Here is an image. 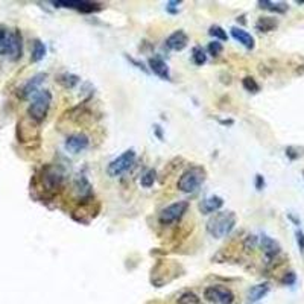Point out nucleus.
<instances>
[{"mask_svg": "<svg viewBox=\"0 0 304 304\" xmlns=\"http://www.w3.org/2000/svg\"><path fill=\"white\" fill-rule=\"evenodd\" d=\"M44 79H46V73H38V75H35L34 78H31L28 83L23 86V88L20 90V96H22L23 99H26V97L35 94L37 90H38V87L42 86V83H43Z\"/></svg>", "mask_w": 304, "mask_h": 304, "instance_id": "f8f14e48", "label": "nucleus"}, {"mask_svg": "<svg viewBox=\"0 0 304 304\" xmlns=\"http://www.w3.org/2000/svg\"><path fill=\"white\" fill-rule=\"evenodd\" d=\"M204 297L216 304H231L234 301V294L224 286H209L204 291Z\"/></svg>", "mask_w": 304, "mask_h": 304, "instance_id": "423d86ee", "label": "nucleus"}, {"mask_svg": "<svg viewBox=\"0 0 304 304\" xmlns=\"http://www.w3.org/2000/svg\"><path fill=\"white\" fill-rule=\"evenodd\" d=\"M222 206H224V199L220 196H209L206 198L204 201L199 204V210L204 213V215H209V213H215L217 212Z\"/></svg>", "mask_w": 304, "mask_h": 304, "instance_id": "ddd939ff", "label": "nucleus"}, {"mask_svg": "<svg viewBox=\"0 0 304 304\" xmlns=\"http://www.w3.org/2000/svg\"><path fill=\"white\" fill-rule=\"evenodd\" d=\"M222 50H224V47H222V43L220 42H212V43H209V47H207V52L212 55V56H219L220 53H222Z\"/></svg>", "mask_w": 304, "mask_h": 304, "instance_id": "c85d7f7f", "label": "nucleus"}, {"mask_svg": "<svg viewBox=\"0 0 304 304\" xmlns=\"http://www.w3.org/2000/svg\"><path fill=\"white\" fill-rule=\"evenodd\" d=\"M53 5L72 8V9H76L81 12H94V11L100 9V6L97 3L87 2V0H69V2H66V0H59V2H53Z\"/></svg>", "mask_w": 304, "mask_h": 304, "instance_id": "0eeeda50", "label": "nucleus"}, {"mask_svg": "<svg viewBox=\"0 0 304 304\" xmlns=\"http://www.w3.org/2000/svg\"><path fill=\"white\" fill-rule=\"evenodd\" d=\"M268 292H269V285H268V283H261V285L253 286V288L248 291V303L260 301Z\"/></svg>", "mask_w": 304, "mask_h": 304, "instance_id": "2eb2a0df", "label": "nucleus"}, {"mask_svg": "<svg viewBox=\"0 0 304 304\" xmlns=\"http://www.w3.org/2000/svg\"><path fill=\"white\" fill-rule=\"evenodd\" d=\"M259 6L263 8V9H269V11H274V12H280V14L288 11V5L286 3H274V2H269V0H260Z\"/></svg>", "mask_w": 304, "mask_h": 304, "instance_id": "412c9836", "label": "nucleus"}, {"mask_svg": "<svg viewBox=\"0 0 304 304\" xmlns=\"http://www.w3.org/2000/svg\"><path fill=\"white\" fill-rule=\"evenodd\" d=\"M46 55V46L42 40H35L34 44H32V55H31V61L32 63H38L42 61Z\"/></svg>", "mask_w": 304, "mask_h": 304, "instance_id": "f3484780", "label": "nucleus"}, {"mask_svg": "<svg viewBox=\"0 0 304 304\" xmlns=\"http://www.w3.org/2000/svg\"><path fill=\"white\" fill-rule=\"evenodd\" d=\"M231 37L239 42L242 46H245L247 49H254V38L250 32H247L245 29L242 28H231Z\"/></svg>", "mask_w": 304, "mask_h": 304, "instance_id": "4468645a", "label": "nucleus"}, {"mask_svg": "<svg viewBox=\"0 0 304 304\" xmlns=\"http://www.w3.org/2000/svg\"><path fill=\"white\" fill-rule=\"evenodd\" d=\"M50 104H52V94H50L49 90L37 91L31 105H29V108H28L29 117L35 122H43L44 117L49 113Z\"/></svg>", "mask_w": 304, "mask_h": 304, "instance_id": "7ed1b4c3", "label": "nucleus"}, {"mask_svg": "<svg viewBox=\"0 0 304 304\" xmlns=\"http://www.w3.org/2000/svg\"><path fill=\"white\" fill-rule=\"evenodd\" d=\"M75 187H76V190L78 192H81V195H90L91 193V187H90V184H88V181L84 178V176H81V179H76V184H75Z\"/></svg>", "mask_w": 304, "mask_h": 304, "instance_id": "cd10ccee", "label": "nucleus"}, {"mask_svg": "<svg viewBox=\"0 0 304 304\" xmlns=\"http://www.w3.org/2000/svg\"><path fill=\"white\" fill-rule=\"evenodd\" d=\"M187 209H189V204L186 201H178V202H175V204L168 206L166 209L161 210V213L158 216L160 224L161 225L174 224V222H176L182 217V215L187 212Z\"/></svg>", "mask_w": 304, "mask_h": 304, "instance_id": "39448f33", "label": "nucleus"}, {"mask_svg": "<svg viewBox=\"0 0 304 304\" xmlns=\"http://www.w3.org/2000/svg\"><path fill=\"white\" fill-rule=\"evenodd\" d=\"M9 38H11V32L0 26V55H6L9 50Z\"/></svg>", "mask_w": 304, "mask_h": 304, "instance_id": "aec40b11", "label": "nucleus"}, {"mask_svg": "<svg viewBox=\"0 0 304 304\" xmlns=\"http://www.w3.org/2000/svg\"><path fill=\"white\" fill-rule=\"evenodd\" d=\"M261 248H263V251H265V254H266L268 257L277 256V254L280 253V250H281L278 243H277L274 239L268 237V236H263V237H261Z\"/></svg>", "mask_w": 304, "mask_h": 304, "instance_id": "dca6fc26", "label": "nucleus"}, {"mask_svg": "<svg viewBox=\"0 0 304 304\" xmlns=\"http://www.w3.org/2000/svg\"><path fill=\"white\" fill-rule=\"evenodd\" d=\"M23 53V38L22 34H20L18 29L11 32V38H9V50L8 55L12 61H17Z\"/></svg>", "mask_w": 304, "mask_h": 304, "instance_id": "1a4fd4ad", "label": "nucleus"}, {"mask_svg": "<svg viewBox=\"0 0 304 304\" xmlns=\"http://www.w3.org/2000/svg\"><path fill=\"white\" fill-rule=\"evenodd\" d=\"M204 179H206L204 169L193 166V168L187 169L186 172H182V175L179 176V179L176 182V187L182 193H193L199 189V186L204 182Z\"/></svg>", "mask_w": 304, "mask_h": 304, "instance_id": "f03ea898", "label": "nucleus"}, {"mask_svg": "<svg viewBox=\"0 0 304 304\" xmlns=\"http://www.w3.org/2000/svg\"><path fill=\"white\" fill-rule=\"evenodd\" d=\"M283 283H285V285H292V283H295V274L294 272H288L285 275V278H283Z\"/></svg>", "mask_w": 304, "mask_h": 304, "instance_id": "2f4dec72", "label": "nucleus"}, {"mask_svg": "<svg viewBox=\"0 0 304 304\" xmlns=\"http://www.w3.org/2000/svg\"><path fill=\"white\" fill-rule=\"evenodd\" d=\"M303 175H304V172H303Z\"/></svg>", "mask_w": 304, "mask_h": 304, "instance_id": "f704fd0d", "label": "nucleus"}, {"mask_svg": "<svg viewBox=\"0 0 304 304\" xmlns=\"http://www.w3.org/2000/svg\"><path fill=\"white\" fill-rule=\"evenodd\" d=\"M176 5H179V2H169V3L166 5V9H168L169 12L175 14V12H178V9H176V8H174V6H176Z\"/></svg>", "mask_w": 304, "mask_h": 304, "instance_id": "72a5a7b5", "label": "nucleus"}, {"mask_svg": "<svg viewBox=\"0 0 304 304\" xmlns=\"http://www.w3.org/2000/svg\"><path fill=\"white\" fill-rule=\"evenodd\" d=\"M192 59H193V63L196 66H202V64H206V61H207V55H206V50L202 49L201 46H195L192 49Z\"/></svg>", "mask_w": 304, "mask_h": 304, "instance_id": "5701e85b", "label": "nucleus"}, {"mask_svg": "<svg viewBox=\"0 0 304 304\" xmlns=\"http://www.w3.org/2000/svg\"><path fill=\"white\" fill-rule=\"evenodd\" d=\"M88 137L84 134H73L67 137L66 140V149L72 154H79L81 151H84L88 148Z\"/></svg>", "mask_w": 304, "mask_h": 304, "instance_id": "6e6552de", "label": "nucleus"}, {"mask_svg": "<svg viewBox=\"0 0 304 304\" xmlns=\"http://www.w3.org/2000/svg\"><path fill=\"white\" fill-rule=\"evenodd\" d=\"M209 34H210L212 37H215L216 42H227V40H228L227 32H225L224 29H222L220 26H217V25L212 26V28H210V31H209Z\"/></svg>", "mask_w": 304, "mask_h": 304, "instance_id": "a878e982", "label": "nucleus"}, {"mask_svg": "<svg viewBox=\"0 0 304 304\" xmlns=\"http://www.w3.org/2000/svg\"><path fill=\"white\" fill-rule=\"evenodd\" d=\"M295 236H297V243H298V248H300L301 254H304V233H303L301 230H298V231L295 233Z\"/></svg>", "mask_w": 304, "mask_h": 304, "instance_id": "7c9ffc66", "label": "nucleus"}, {"mask_svg": "<svg viewBox=\"0 0 304 304\" xmlns=\"http://www.w3.org/2000/svg\"><path fill=\"white\" fill-rule=\"evenodd\" d=\"M236 225L233 212H217L207 220V233L215 239H222L231 233Z\"/></svg>", "mask_w": 304, "mask_h": 304, "instance_id": "f257e3e1", "label": "nucleus"}, {"mask_svg": "<svg viewBox=\"0 0 304 304\" xmlns=\"http://www.w3.org/2000/svg\"><path fill=\"white\" fill-rule=\"evenodd\" d=\"M61 179H63V176H61L58 172H52V169H47L44 172V176H43V181H44V184L52 190L55 187H58L61 184Z\"/></svg>", "mask_w": 304, "mask_h": 304, "instance_id": "6ab92c4d", "label": "nucleus"}, {"mask_svg": "<svg viewBox=\"0 0 304 304\" xmlns=\"http://www.w3.org/2000/svg\"><path fill=\"white\" fill-rule=\"evenodd\" d=\"M242 86H243V88H245L247 91H250V93H257V91L260 90L259 84L256 83V79H254V78H251V76L243 78V81H242Z\"/></svg>", "mask_w": 304, "mask_h": 304, "instance_id": "bb28decb", "label": "nucleus"}, {"mask_svg": "<svg viewBox=\"0 0 304 304\" xmlns=\"http://www.w3.org/2000/svg\"><path fill=\"white\" fill-rule=\"evenodd\" d=\"M178 304H202L199 297L193 292H184V294H181L178 301Z\"/></svg>", "mask_w": 304, "mask_h": 304, "instance_id": "393cba45", "label": "nucleus"}, {"mask_svg": "<svg viewBox=\"0 0 304 304\" xmlns=\"http://www.w3.org/2000/svg\"><path fill=\"white\" fill-rule=\"evenodd\" d=\"M277 20L275 18H271V17H260L256 23V28L260 31V32H269V31H274L277 28Z\"/></svg>", "mask_w": 304, "mask_h": 304, "instance_id": "a211bd4d", "label": "nucleus"}, {"mask_svg": "<svg viewBox=\"0 0 304 304\" xmlns=\"http://www.w3.org/2000/svg\"><path fill=\"white\" fill-rule=\"evenodd\" d=\"M297 151H298V148L289 146V148L286 149V155H288L291 160H297V158H300V157L303 155V152H297Z\"/></svg>", "mask_w": 304, "mask_h": 304, "instance_id": "c756f323", "label": "nucleus"}, {"mask_svg": "<svg viewBox=\"0 0 304 304\" xmlns=\"http://www.w3.org/2000/svg\"><path fill=\"white\" fill-rule=\"evenodd\" d=\"M134 161H135V151L134 149H128V151H125L124 154L119 155L117 158H114L111 161V163L108 165V168H107V172L113 178L120 176V175L127 174L132 168Z\"/></svg>", "mask_w": 304, "mask_h": 304, "instance_id": "20e7f679", "label": "nucleus"}, {"mask_svg": "<svg viewBox=\"0 0 304 304\" xmlns=\"http://www.w3.org/2000/svg\"><path fill=\"white\" fill-rule=\"evenodd\" d=\"M155 176H157V174H155L154 169L146 171L143 175H141V178H140V184L143 186V187H146V189L152 187V186H154V182H155Z\"/></svg>", "mask_w": 304, "mask_h": 304, "instance_id": "b1692460", "label": "nucleus"}, {"mask_svg": "<svg viewBox=\"0 0 304 304\" xmlns=\"http://www.w3.org/2000/svg\"><path fill=\"white\" fill-rule=\"evenodd\" d=\"M148 64L151 67V70L161 79H165V81H169L171 79V70H169V66L163 61V58H160V56H152L149 58L148 61Z\"/></svg>", "mask_w": 304, "mask_h": 304, "instance_id": "9d476101", "label": "nucleus"}, {"mask_svg": "<svg viewBox=\"0 0 304 304\" xmlns=\"http://www.w3.org/2000/svg\"><path fill=\"white\" fill-rule=\"evenodd\" d=\"M189 43V37L184 31H175L166 40V46L172 50H182Z\"/></svg>", "mask_w": 304, "mask_h": 304, "instance_id": "9b49d317", "label": "nucleus"}, {"mask_svg": "<svg viewBox=\"0 0 304 304\" xmlns=\"http://www.w3.org/2000/svg\"><path fill=\"white\" fill-rule=\"evenodd\" d=\"M58 83L66 88H73L79 83V78L72 73H63L58 76Z\"/></svg>", "mask_w": 304, "mask_h": 304, "instance_id": "4be33fe9", "label": "nucleus"}, {"mask_svg": "<svg viewBox=\"0 0 304 304\" xmlns=\"http://www.w3.org/2000/svg\"><path fill=\"white\" fill-rule=\"evenodd\" d=\"M263 187H265V179H263L261 175H257V176H256V189H257V190H261Z\"/></svg>", "mask_w": 304, "mask_h": 304, "instance_id": "473e14b6", "label": "nucleus"}]
</instances>
